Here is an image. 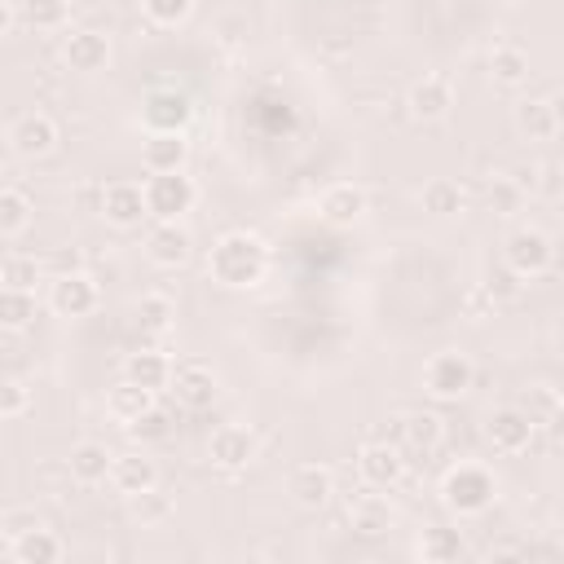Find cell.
I'll list each match as a JSON object with an SVG mask.
<instances>
[{"label": "cell", "mask_w": 564, "mask_h": 564, "mask_svg": "<svg viewBox=\"0 0 564 564\" xmlns=\"http://www.w3.org/2000/svg\"><path fill=\"white\" fill-rule=\"evenodd\" d=\"M520 198H524V189L511 181V176H498L494 185H489V207L498 212V216H507V212H516L520 207Z\"/></svg>", "instance_id": "41"}, {"label": "cell", "mask_w": 564, "mask_h": 564, "mask_svg": "<svg viewBox=\"0 0 564 564\" xmlns=\"http://www.w3.org/2000/svg\"><path fill=\"white\" fill-rule=\"evenodd\" d=\"M494 498H498V480H494V471L480 467V463H458V467H449L445 480H441V502H445L449 511H458V516H480Z\"/></svg>", "instance_id": "2"}, {"label": "cell", "mask_w": 564, "mask_h": 564, "mask_svg": "<svg viewBox=\"0 0 564 564\" xmlns=\"http://www.w3.org/2000/svg\"><path fill=\"white\" fill-rule=\"evenodd\" d=\"M357 471H361L366 485L388 489V485L401 480L405 458H401V449H397L392 441H370V445H361V454H357Z\"/></svg>", "instance_id": "12"}, {"label": "cell", "mask_w": 564, "mask_h": 564, "mask_svg": "<svg viewBox=\"0 0 564 564\" xmlns=\"http://www.w3.org/2000/svg\"><path fill=\"white\" fill-rule=\"evenodd\" d=\"M185 154H189L185 132H150L145 145H141V163L150 172H181L185 167Z\"/></svg>", "instance_id": "20"}, {"label": "cell", "mask_w": 564, "mask_h": 564, "mask_svg": "<svg viewBox=\"0 0 564 564\" xmlns=\"http://www.w3.org/2000/svg\"><path fill=\"white\" fill-rule=\"evenodd\" d=\"M145 189V207L154 220H181V212L194 207V181L185 172H150Z\"/></svg>", "instance_id": "4"}, {"label": "cell", "mask_w": 564, "mask_h": 564, "mask_svg": "<svg viewBox=\"0 0 564 564\" xmlns=\"http://www.w3.org/2000/svg\"><path fill=\"white\" fill-rule=\"evenodd\" d=\"M110 449L101 445V441H79V445H70V476L75 480H84V485H97V480H106V471H110Z\"/></svg>", "instance_id": "24"}, {"label": "cell", "mask_w": 564, "mask_h": 564, "mask_svg": "<svg viewBox=\"0 0 564 564\" xmlns=\"http://www.w3.org/2000/svg\"><path fill=\"white\" fill-rule=\"evenodd\" d=\"M128 516H132L137 524H159V520H167V516H172V494H167V489H159V485H150V489L132 494V498H128Z\"/></svg>", "instance_id": "31"}, {"label": "cell", "mask_w": 564, "mask_h": 564, "mask_svg": "<svg viewBox=\"0 0 564 564\" xmlns=\"http://www.w3.org/2000/svg\"><path fill=\"white\" fill-rule=\"evenodd\" d=\"M317 212H322L326 225H339V229H344V225H357V220L366 216V189L352 185V181H335V185L322 189Z\"/></svg>", "instance_id": "13"}, {"label": "cell", "mask_w": 564, "mask_h": 564, "mask_svg": "<svg viewBox=\"0 0 564 564\" xmlns=\"http://www.w3.org/2000/svg\"><path fill=\"white\" fill-rule=\"evenodd\" d=\"M533 185H538L546 198H555V194H560V163H542V167H533Z\"/></svg>", "instance_id": "44"}, {"label": "cell", "mask_w": 564, "mask_h": 564, "mask_svg": "<svg viewBox=\"0 0 564 564\" xmlns=\"http://www.w3.org/2000/svg\"><path fill=\"white\" fill-rule=\"evenodd\" d=\"M401 441L410 445V449H436L441 445V419L436 414H427V410H419V414H401Z\"/></svg>", "instance_id": "30"}, {"label": "cell", "mask_w": 564, "mask_h": 564, "mask_svg": "<svg viewBox=\"0 0 564 564\" xmlns=\"http://www.w3.org/2000/svg\"><path fill=\"white\" fill-rule=\"evenodd\" d=\"M348 520H352V529H357V533L379 538V533H388V529H392V507H388L383 498H357V502L348 507Z\"/></svg>", "instance_id": "28"}, {"label": "cell", "mask_w": 564, "mask_h": 564, "mask_svg": "<svg viewBox=\"0 0 564 564\" xmlns=\"http://www.w3.org/2000/svg\"><path fill=\"white\" fill-rule=\"evenodd\" d=\"M207 454H212V463H216V467L238 471V467H247V463L256 458V436H251L247 427H238V423H225V427H216V432H212Z\"/></svg>", "instance_id": "14"}, {"label": "cell", "mask_w": 564, "mask_h": 564, "mask_svg": "<svg viewBox=\"0 0 564 564\" xmlns=\"http://www.w3.org/2000/svg\"><path fill=\"white\" fill-rule=\"evenodd\" d=\"M9 145L22 154V159H44L53 145H57V123L44 115V110H26L13 119L9 128Z\"/></svg>", "instance_id": "9"}, {"label": "cell", "mask_w": 564, "mask_h": 564, "mask_svg": "<svg viewBox=\"0 0 564 564\" xmlns=\"http://www.w3.org/2000/svg\"><path fill=\"white\" fill-rule=\"evenodd\" d=\"M489 75H494V84L516 88V84H524V79H529V57H524L520 48L502 44V48H494V53H489Z\"/></svg>", "instance_id": "29"}, {"label": "cell", "mask_w": 564, "mask_h": 564, "mask_svg": "<svg viewBox=\"0 0 564 564\" xmlns=\"http://www.w3.org/2000/svg\"><path fill=\"white\" fill-rule=\"evenodd\" d=\"M286 494H291L300 507L317 511V507L330 502V494H335V476H330V467H322V463H300V467L286 476Z\"/></svg>", "instance_id": "15"}, {"label": "cell", "mask_w": 564, "mask_h": 564, "mask_svg": "<svg viewBox=\"0 0 564 564\" xmlns=\"http://www.w3.org/2000/svg\"><path fill=\"white\" fill-rule=\"evenodd\" d=\"M13 560H22V564H57L62 560V538L53 533V529H44V524H35V529H26V533H18L13 538Z\"/></svg>", "instance_id": "22"}, {"label": "cell", "mask_w": 564, "mask_h": 564, "mask_svg": "<svg viewBox=\"0 0 564 564\" xmlns=\"http://www.w3.org/2000/svg\"><path fill=\"white\" fill-rule=\"evenodd\" d=\"M485 436L498 454H520L533 441V423L524 419V410H494L485 423Z\"/></svg>", "instance_id": "16"}, {"label": "cell", "mask_w": 564, "mask_h": 564, "mask_svg": "<svg viewBox=\"0 0 564 564\" xmlns=\"http://www.w3.org/2000/svg\"><path fill=\"white\" fill-rule=\"evenodd\" d=\"M405 106H410L414 119H441V115H449V106H454V88H449L445 75H423V79L410 88Z\"/></svg>", "instance_id": "19"}, {"label": "cell", "mask_w": 564, "mask_h": 564, "mask_svg": "<svg viewBox=\"0 0 564 564\" xmlns=\"http://www.w3.org/2000/svg\"><path fill=\"white\" fill-rule=\"evenodd\" d=\"M520 410H524V419H529L533 427H551V423H560V410H564L560 388H551V383H533V388H524Z\"/></svg>", "instance_id": "25"}, {"label": "cell", "mask_w": 564, "mask_h": 564, "mask_svg": "<svg viewBox=\"0 0 564 564\" xmlns=\"http://www.w3.org/2000/svg\"><path fill=\"white\" fill-rule=\"evenodd\" d=\"M172 317H176V308H172L167 295H141V304H137V322H141L145 330L163 335V330L172 326Z\"/></svg>", "instance_id": "37"}, {"label": "cell", "mask_w": 564, "mask_h": 564, "mask_svg": "<svg viewBox=\"0 0 564 564\" xmlns=\"http://www.w3.org/2000/svg\"><path fill=\"white\" fill-rule=\"evenodd\" d=\"M264 269H269V247H264L256 234H247V229L220 234V238L212 242V251H207V273H212L220 286H229V291L256 286V282L264 278Z\"/></svg>", "instance_id": "1"}, {"label": "cell", "mask_w": 564, "mask_h": 564, "mask_svg": "<svg viewBox=\"0 0 564 564\" xmlns=\"http://www.w3.org/2000/svg\"><path fill=\"white\" fill-rule=\"evenodd\" d=\"M106 480L115 485V494L132 498V494H141V489H150V485H159V471H154V463H150L145 454H115V458H110Z\"/></svg>", "instance_id": "18"}, {"label": "cell", "mask_w": 564, "mask_h": 564, "mask_svg": "<svg viewBox=\"0 0 564 564\" xmlns=\"http://www.w3.org/2000/svg\"><path fill=\"white\" fill-rule=\"evenodd\" d=\"M154 405V392L150 388H141V383H132V379H123L119 388H110V397H106V410L119 419V423H132L141 410H150Z\"/></svg>", "instance_id": "27"}, {"label": "cell", "mask_w": 564, "mask_h": 564, "mask_svg": "<svg viewBox=\"0 0 564 564\" xmlns=\"http://www.w3.org/2000/svg\"><path fill=\"white\" fill-rule=\"evenodd\" d=\"M97 304H101V291H97V282H93L88 273H79V269L57 273V278L48 282V308H53L57 317H88Z\"/></svg>", "instance_id": "6"}, {"label": "cell", "mask_w": 564, "mask_h": 564, "mask_svg": "<svg viewBox=\"0 0 564 564\" xmlns=\"http://www.w3.org/2000/svg\"><path fill=\"white\" fill-rule=\"evenodd\" d=\"M26 405H31V392L18 379H0V419H18L26 414Z\"/></svg>", "instance_id": "42"}, {"label": "cell", "mask_w": 564, "mask_h": 564, "mask_svg": "<svg viewBox=\"0 0 564 564\" xmlns=\"http://www.w3.org/2000/svg\"><path fill=\"white\" fill-rule=\"evenodd\" d=\"M70 18V0H22V22L31 31H62Z\"/></svg>", "instance_id": "33"}, {"label": "cell", "mask_w": 564, "mask_h": 564, "mask_svg": "<svg viewBox=\"0 0 564 564\" xmlns=\"http://www.w3.org/2000/svg\"><path fill=\"white\" fill-rule=\"evenodd\" d=\"M414 551H419V560H427V564H449V560L463 555V533L432 524V529H423V538H419Z\"/></svg>", "instance_id": "26"}, {"label": "cell", "mask_w": 564, "mask_h": 564, "mask_svg": "<svg viewBox=\"0 0 564 564\" xmlns=\"http://www.w3.org/2000/svg\"><path fill=\"white\" fill-rule=\"evenodd\" d=\"M189 115H194V106H189V97L176 93V88H154V93H145V101H141V123H145L150 132H185Z\"/></svg>", "instance_id": "7"}, {"label": "cell", "mask_w": 564, "mask_h": 564, "mask_svg": "<svg viewBox=\"0 0 564 564\" xmlns=\"http://www.w3.org/2000/svg\"><path fill=\"white\" fill-rule=\"evenodd\" d=\"M458 207H463V189H458L454 181L436 176V181L423 185V212H432V216H454Z\"/></svg>", "instance_id": "35"}, {"label": "cell", "mask_w": 564, "mask_h": 564, "mask_svg": "<svg viewBox=\"0 0 564 564\" xmlns=\"http://www.w3.org/2000/svg\"><path fill=\"white\" fill-rule=\"evenodd\" d=\"M101 216H106L110 225H119V229L141 225V220L150 216L145 189H141L137 181H115V185H106V194H101Z\"/></svg>", "instance_id": "11"}, {"label": "cell", "mask_w": 564, "mask_h": 564, "mask_svg": "<svg viewBox=\"0 0 564 564\" xmlns=\"http://www.w3.org/2000/svg\"><path fill=\"white\" fill-rule=\"evenodd\" d=\"M31 225V198L22 189H0V238H13Z\"/></svg>", "instance_id": "34"}, {"label": "cell", "mask_w": 564, "mask_h": 564, "mask_svg": "<svg viewBox=\"0 0 564 564\" xmlns=\"http://www.w3.org/2000/svg\"><path fill=\"white\" fill-rule=\"evenodd\" d=\"M31 322H35V295L31 291L0 286V326L4 330H26Z\"/></svg>", "instance_id": "32"}, {"label": "cell", "mask_w": 564, "mask_h": 564, "mask_svg": "<svg viewBox=\"0 0 564 564\" xmlns=\"http://www.w3.org/2000/svg\"><path fill=\"white\" fill-rule=\"evenodd\" d=\"M471 379H476V366H471V357L458 352V348H445V352L427 357V366H423V388H427L432 397H441V401L463 397V392L471 388Z\"/></svg>", "instance_id": "3"}, {"label": "cell", "mask_w": 564, "mask_h": 564, "mask_svg": "<svg viewBox=\"0 0 564 564\" xmlns=\"http://www.w3.org/2000/svg\"><path fill=\"white\" fill-rule=\"evenodd\" d=\"M123 379H132V383L159 392V388H167V379H172V361H167L163 352H154V348H141V352H132V357L123 361Z\"/></svg>", "instance_id": "23"}, {"label": "cell", "mask_w": 564, "mask_h": 564, "mask_svg": "<svg viewBox=\"0 0 564 564\" xmlns=\"http://www.w3.org/2000/svg\"><path fill=\"white\" fill-rule=\"evenodd\" d=\"M551 260H555V247H551V238H546L542 229H533V225L516 229V234L507 238V247H502V264L516 269L520 278H538V273H546Z\"/></svg>", "instance_id": "5"}, {"label": "cell", "mask_w": 564, "mask_h": 564, "mask_svg": "<svg viewBox=\"0 0 564 564\" xmlns=\"http://www.w3.org/2000/svg\"><path fill=\"white\" fill-rule=\"evenodd\" d=\"M128 432H132L137 441H163V436L172 432V414L159 410V405H150V410H141V414L128 423Z\"/></svg>", "instance_id": "38"}, {"label": "cell", "mask_w": 564, "mask_h": 564, "mask_svg": "<svg viewBox=\"0 0 564 564\" xmlns=\"http://www.w3.org/2000/svg\"><path fill=\"white\" fill-rule=\"evenodd\" d=\"M485 291H489L494 300H516V295H520V273L507 269V264H494V269L485 273Z\"/></svg>", "instance_id": "40"}, {"label": "cell", "mask_w": 564, "mask_h": 564, "mask_svg": "<svg viewBox=\"0 0 564 564\" xmlns=\"http://www.w3.org/2000/svg\"><path fill=\"white\" fill-rule=\"evenodd\" d=\"M189 251H194V238H189V229H185L181 220H159V225H150V234H145V256H150L159 269L185 264Z\"/></svg>", "instance_id": "10"}, {"label": "cell", "mask_w": 564, "mask_h": 564, "mask_svg": "<svg viewBox=\"0 0 564 564\" xmlns=\"http://www.w3.org/2000/svg\"><path fill=\"white\" fill-rule=\"evenodd\" d=\"M62 57H66V66L70 70H101L106 62H110V40L101 35V31H88V26H79V31H70L66 35V44H62Z\"/></svg>", "instance_id": "17"}, {"label": "cell", "mask_w": 564, "mask_h": 564, "mask_svg": "<svg viewBox=\"0 0 564 564\" xmlns=\"http://www.w3.org/2000/svg\"><path fill=\"white\" fill-rule=\"evenodd\" d=\"M35 524H44L35 511H26V507H13V511H4L0 516V529L9 533V538H18V533H26V529H35Z\"/></svg>", "instance_id": "43"}, {"label": "cell", "mask_w": 564, "mask_h": 564, "mask_svg": "<svg viewBox=\"0 0 564 564\" xmlns=\"http://www.w3.org/2000/svg\"><path fill=\"white\" fill-rule=\"evenodd\" d=\"M0 282L13 291H35L40 282V260L35 256H4L0 260Z\"/></svg>", "instance_id": "36"}, {"label": "cell", "mask_w": 564, "mask_h": 564, "mask_svg": "<svg viewBox=\"0 0 564 564\" xmlns=\"http://www.w3.org/2000/svg\"><path fill=\"white\" fill-rule=\"evenodd\" d=\"M516 128H520L529 141H555V137H560L555 101H546V97H524V101L516 106Z\"/></svg>", "instance_id": "21"}, {"label": "cell", "mask_w": 564, "mask_h": 564, "mask_svg": "<svg viewBox=\"0 0 564 564\" xmlns=\"http://www.w3.org/2000/svg\"><path fill=\"white\" fill-rule=\"evenodd\" d=\"M141 4L154 26H181L194 13V0H141Z\"/></svg>", "instance_id": "39"}, {"label": "cell", "mask_w": 564, "mask_h": 564, "mask_svg": "<svg viewBox=\"0 0 564 564\" xmlns=\"http://www.w3.org/2000/svg\"><path fill=\"white\" fill-rule=\"evenodd\" d=\"M167 388H172V397H176L181 405L203 410V405L216 401V370H212L207 361H181V366H172Z\"/></svg>", "instance_id": "8"}, {"label": "cell", "mask_w": 564, "mask_h": 564, "mask_svg": "<svg viewBox=\"0 0 564 564\" xmlns=\"http://www.w3.org/2000/svg\"><path fill=\"white\" fill-rule=\"evenodd\" d=\"M9 26H13V9H9V4L0 0V40L9 35Z\"/></svg>", "instance_id": "45"}]
</instances>
